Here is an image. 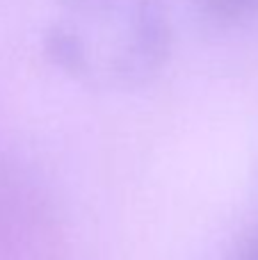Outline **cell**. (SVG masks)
I'll return each mask as SVG.
<instances>
[{
  "label": "cell",
  "instance_id": "obj_2",
  "mask_svg": "<svg viewBox=\"0 0 258 260\" xmlns=\"http://www.w3.org/2000/svg\"><path fill=\"white\" fill-rule=\"evenodd\" d=\"M204 14L222 23H242L258 16V0H195Z\"/></svg>",
  "mask_w": 258,
  "mask_h": 260
},
{
  "label": "cell",
  "instance_id": "obj_1",
  "mask_svg": "<svg viewBox=\"0 0 258 260\" xmlns=\"http://www.w3.org/2000/svg\"><path fill=\"white\" fill-rule=\"evenodd\" d=\"M76 25L96 27L101 50L91 82L140 85L167 62L172 27L160 0H59Z\"/></svg>",
  "mask_w": 258,
  "mask_h": 260
},
{
  "label": "cell",
  "instance_id": "obj_3",
  "mask_svg": "<svg viewBox=\"0 0 258 260\" xmlns=\"http://www.w3.org/2000/svg\"><path fill=\"white\" fill-rule=\"evenodd\" d=\"M242 260H258V238H256V242L249 247V251L245 253V258Z\"/></svg>",
  "mask_w": 258,
  "mask_h": 260
}]
</instances>
